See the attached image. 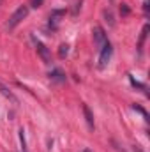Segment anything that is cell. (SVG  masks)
<instances>
[{
	"label": "cell",
	"instance_id": "6",
	"mask_svg": "<svg viewBox=\"0 0 150 152\" xmlns=\"http://www.w3.org/2000/svg\"><path fill=\"white\" fill-rule=\"evenodd\" d=\"M64 14H66V11H62V9H57V11H53V12H51V16H50V25H51L53 28H57L58 18H60V16H64Z\"/></svg>",
	"mask_w": 150,
	"mask_h": 152
},
{
	"label": "cell",
	"instance_id": "12",
	"mask_svg": "<svg viewBox=\"0 0 150 152\" xmlns=\"http://www.w3.org/2000/svg\"><path fill=\"white\" fill-rule=\"evenodd\" d=\"M104 18L110 21V25H113V14H111V11H104Z\"/></svg>",
	"mask_w": 150,
	"mask_h": 152
},
{
	"label": "cell",
	"instance_id": "1",
	"mask_svg": "<svg viewBox=\"0 0 150 152\" xmlns=\"http://www.w3.org/2000/svg\"><path fill=\"white\" fill-rule=\"evenodd\" d=\"M28 16V5H20L12 14H11V18H9V21H7V28L9 30H12L14 27H18L25 18Z\"/></svg>",
	"mask_w": 150,
	"mask_h": 152
},
{
	"label": "cell",
	"instance_id": "14",
	"mask_svg": "<svg viewBox=\"0 0 150 152\" xmlns=\"http://www.w3.org/2000/svg\"><path fill=\"white\" fill-rule=\"evenodd\" d=\"M83 152H90V151H88V149H85V151H83Z\"/></svg>",
	"mask_w": 150,
	"mask_h": 152
},
{
	"label": "cell",
	"instance_id": "8",
	"mask_svg": "<svg viewBox=\"0 0 150 152\" xmlns=\"http://www.w3.org/2000/svg\"><path fill=\"white\" fill-rule=\"evenodd\" d=\"M50 78H51L53 81H66V75H64L60 69H53V71L50 73Z\"/></svg>",
	"mask_w": 150,
	"mask_h": 152
},
{
	"label": "cell",
	"instance_id": "3",
	"mask_svg": "<svg viewBox=\"0 0 150 152\" xmlns=\"http://www.w3.org/2000/svg\"><path fill=\"white\" fill-rule=\"evenodd\" d=\"M36 48H37V53H39V57L42 58V62L44 64H51V53H50V50L41 41H36Z\"/></svg>",
	"mask_w": 150,
	"mask_h": 152
},
{
	"label": "cell",
	"instance_id": "9",
	"mask_svg": "<svg viewBox=\"0 0 150 152\" xmlns=\"http://www.w3.org/2000/svg\"><path fill=\"white\" fill-rule=\"evenodd\" d=\"M149 25H145L143 27V30H141V36H140V42H138V50L141 51V48H143V44H145V39H147V36H149Z\"/></svg>",
	"mask_w": 150,
	"mask_h": 152
},
{
	"label": "cell",
	"instance_id": "11",
	"mask_svg": "<svg viewBox=\"0 0 150 152\" xmlns=\"http://www.w3.org/2000/svg\"><path fill=\"white\" fill-rule=\"evenodd\" d=\"M42 2H44V0H30V5H32L34 9H37V7L42 5Z\"/></svg>",
	"mask_w": 150,
	"mask_h": 152
},
{
	"label": "cell",
	"instance_id": "2",
	"mask_svg": "<svg viewBox=\"0 0 150 152\" xmlns=\"http://www.w3.org/2000/svg\"><path fill=\"white\" fill-rule=\"evenodd\" d=\"M99 69H104L108 64H110V60H111V55H113V46H111V42L110 41H106L101 48H99Z\"/></svg>",
	"mask_w": 150,
	"mask_h": 152
},
{
	"label": "cell",
	"instance_id": "5",
	"mask_svg": "<svg viewBox=\"0 0 150 152\" xmlns=\"http://www.w3.org/2000/svg\"><path fill=\"white\" fill-rule=\"evenodd\" d=\"M0 94H2V96H5L7 99H11L12 103H18V99H16V96H14V94H12V92L9 90V87H7L5 83H2V81H0Z\"/></svg>",
	"mask_w": 150,
	"mask_h": 152
},
{
	"label": "cell",
	"instance_id": "4",
	"mask_svg": "<svg viewBox=\"0 0 150 152\" xmlns=\"http://www.w3.org/2000/svg\"><path fill=\"white\" fill-rule=\"evenodd\" d=\"M92 34H94V42H95V46H97V48H101V46L108 41L106 34H104V30H103V27H94Z\"/></svg>",
	"mask_w": 150,
	"mask_h": 152
},
{
	"label": "cell",
	"instance_id": "7",
	"mask_svg": "<svg viewBox=\"0 0 150 152\" xmlns=\"http://www.w3.org/2000/svg\"><path fill=\"white\" fill-rule=\"evenodd\" d=\"M83 113H85V120H87L88 127H90V129H94V115H92L90 108H88L87 104H83Z\"/></svg>",
	"mask_w": 150,
	"mask_h": 152
},
{
	"label": "cell",
	"instance_id": "13",
	"mask_svg": "<svg viewBox=\"0 0 150 152\" xmlns=\"http://www.w3.org/2000/svg\"><path fill=\"white\" fill-rule=\"evenodd\" d=\"M120 14H122V16H125V14H129V7H127L125 4H122V7H120Z\"/></svg>",
	"mask_w": 150,
	"mask_h": 152
},
{
	"label": "cell",
	"instance_id": "10",
	"mask_svg": "<svg viewBox=\"0 0 150 152\" xmlns=\"http://www.w3.org/2000/svg\"><path fill=\"white\" fill-rule=\"evenodd\" d=\"M67 53H69V44H60V48H58V55H60V58L67 57Z\"/></svg>",
	"mask_w": 150,
	"mask_h": 152
}]
</instances>
